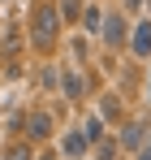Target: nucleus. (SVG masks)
I'll return each mask as SVG.
<instances>
[{
	"label": "nucleus",
	"instance_id": "nucleus-1",
	"mask_svg": "<svg viewBox=\"0 0 151 160\" xmlns=\"http://www.w3.org/2000/svg\"><path fill=\"white\" fill-rule=\"evenodd\" d=\"M56 26H61V13H56V0H35V13H30V43L39 52H48L56 43Z\"/></svg>",
	"mask_w": 151,
	"mask_h": 160
},
{
	"label": "nucleus",
	"instance_id": "nucleus-2",
	"mask_svg": "<svg viewBox=\"0 0 151 160\" xmlns=\"http://www.w3.org/2000/svg\"><path fill=\"white\" fill-rule=\"evenodd\" d=\"M143 143H147V126H143V121H125L121 134H117V147H121V152H138Z\"/></svg>",
	"mask_w": 151,
	"mask_h": 160
},
{
	"label": "nucleus",
	"instance_id": "nucleus-3",
	"mask_svg": "<svg viewBox=\"0 0 151 160\" xmlns=\"http://www.w3.org/2000/svg\"><path fill=\"white\" fill-rule=\"evenodd\" d=\"M100 39L104 43H125V18L121 13H108L104 26H100Z\"/></svg>",
	"mask_w": 151,
	"mask_h": 160
},
{
	"label": "nucleus",
	"instance_id": "nucleus-4",
	"mask_svg": "<svg viewBox=\"0 0 151 160\" xmlns=\"http://www.w3.org/2000/svg\"><path fill=\"white\" fill-rule=\"evenodd\" d=\"M26 134H30V143H43L52 134V117L48 112H30V117H26Z\"/></svg>",
	"mask_w": 151,
	"mask_h": 160
},
{
	"label": "nucleus",
	"instance_id": "nucleus-5",
	"mask_svg": "<svg viewBox=\"0 0 151 160\" xmlns=\"http://www.w3.org/2000/svg\"><path fill=\"white\" fill-rule=\"evenodd\" d=\"M61 95H65V100H82V95H86V82H82L78 69H65V74H61Z\"/></svg>",
	"mask_w": 151,
	"mask_h": 160
},
{
	"label": "nucleus",
	"instance_id": "nucleus-6",
	"mask_svg": "<svg viewBox=\"0 0 151 160\" xmlns=\"http://www.w3.org/2000/svg\"><path fill=\"white\" fill-rule=\"evenodd\" d=\"M129 48H134V56H138V61H143V56H151V22H138V26H134Z\"/></svg>",
	"mask_w": 151,
	"mask_h": 160
},
{
	"label": "nucleus",
	"instance_id": "nucleus-7",
	"mask_svg": "<svg viewBox=\"0 0 151 160\" xmlns=\"http://www.w3.org/2000/svg\"><path fill=\"white\" fill-rule=\"evenodd\" d=\"M86 147H91V143H86V134H82V130H65V138H61V152H65V156L78 160Z\"/></svg>",
	"mask_w": 151,
	"mask_h": 160
},
{
	"label": "nucleus",
	"instance_id": "nucleus-8",
	"mask_svg": "<svg viewBox=\"0 0 151 160\" xmlns=\"http://www.w3.org/2000/svg\"><path fill=\"white\" fill-rule=\"evenodd\" d=\"M78 22H82V30H86V35H100V26H104V13L95 9V4H82Z\"/></svg>",
	"mask_w": 151,
	"mask_h": 160
},
{
	"label": "nucleus",
	"instance_id": "nucleus-9",
	"mask_svg": "<svg viewBox=\"0 0 151 160\" xmlns=\"http://www.w3.org/2000/svg\"><path fill=\"white\" fill-rule=\"evenodd\" d=\"M91 147H95V160H117V156H121V147H117V138H108V134H100V138H95Z\"/></svg>",
	"mask_w": 151,
	"mask_h": 160
},
{
	"label": "nucleus",
	"instance_id": "nucleus-10",
	"mask_svg": "<svg viewBox=\"0 0 151 160\" xmlns=\"http://www.w3.org/2000/svg\"><path fill=\"white\" fill-rule=\"evenodd\" d=\"M82 4H86V0H56V13H61V22H78Z\"/></svg>",
	"mask_w": 151,
	"mask_h": 160
},
{
	"label": "nucleus",
	"instance_id": "nucleus-11",
	"mask_svg": "<svg viewBox=\"0 0 151 160\" xmlns=\"http://www.w3.org/2000/svg\"><path fill=\"white\" fill-rule=\"evenodd\" d=\"M82 134H86V143H95V138L104 134V117H100V112H95V117H86V126H82Z\"/></svg>",
	"mask_w": 151,
	"mask_h": 160
},
{
	"label": "nucleus",
	"instance_id": "nucleus-12",
	"mask_svg": "<svg viewBox=\"0 0 151 160\" xmlns=\"http://www.w3.org/2000/svg\"><path fill=\"white\" fill-rule=\"evenodd\" d=\"M4 160H35V152H30V143H13Z\"/></svg>",
	"mask_w": 151,
	"mask_h": 160
},
{
	"label": "nucleus",
	"instance_id": "nucleus-13",
	"mask_svg": "<svg viewBox=\"0 0 151 160\" xmlns=\"http://www.w3.org/2000/svg\"><path fill=\"white\" fill-rule=\"evenodd\" d=\"M121 112V104H117V95H104V104H100V117L108 121V117H117Z\"/></svg>",
	"mask_w": 151,
	"mask_h": 160
},
{
	"label": "nucleus",
	"instance_id": "nucleus-14",
	"mask_svg": "<svg viewBox=\"0 0 151 160\" xmlns=\"http://www.w3.org/2000/svg\"><path fill=\"white\" fill-rule=\"evenodd\" d=\"M69 52H74L78 61H86V52H91V48H86V39H69Z\"/></svg>",
	"mask_w": 151,
	"mask_h": 160
},
{
	"label": "nucleus",
	"instance_id": "nucleus-15",
	"mask_svg": "<svg viewBox=\"0 0 151 160\" xmlns=\"http://www.w3.org/2000/svg\"><path fill=\"white\" fill-rule=\"evenodd\" d=\"M121 4H125V9H143V0H121Z\"/></svg>",
	"mask_w": 151,
	"mask_h": 160
},
{
	"label": "nucleus",
	"instance_id": "nucleus-16",
	"mask_svg": "<svg viewBox=\"0 0 151 160\" xmlns=\"http://www.w3.org/2000/svg\"><path fill=\"white\" fill-rule=\"evenodd\" d=\"M138 160H151V147H138Z\"/></svg>",
	"mask_w": 151,
	"mask_h": 160
},
{
	"label": "nucleus",
	"instance_id": "nucleus-17",
	"mask_svg": "<svg viewBox=\"0 0 151 160\" xmlns=\"http://www.w3.org/2000/svg\"><path fill=\"white\" fill-rule=\"evenodd\" d=\"M43 160H52V156H43Z\"/></svg>",
	"mask_w": 151,
	"mask_h": 160
},
{
	"label": "nucleus",
	"instance_id": "nucleus-18",
	"mask_svg": "<svg viewBox=\"0 0 151 160\" xmlns=\"http://www.w3.org/2000/svg\"><path fill=\"white\" fill-rule=\"evenodd\" d=\"M117 160H121V156H117Z\"/></svg>",
	"mask_w": 151,
	"mask_h": 160
}]
</instances>
